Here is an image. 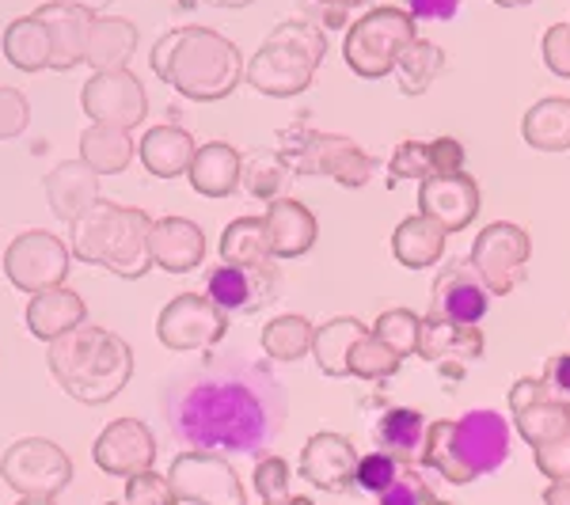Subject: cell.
I'll use <instances>...</instances> for the list:
<instances>
[{
    "label": "cell",
    "mask_w": 570,
    "mask_h": 505,
    "mask_svg": "<svg viewBox=\"0 0 570 505\" xmlns=\"http://www.w3.org/2000/svg\"><path fill=\"white\" fill-rule=\"evenodd\" d=\"M441 69H445V53H441V46L415 39L407 50L400 53V61H395L392 72H395V80H400L403 96H422V91H430V85L438 80Z\"/></svg>",
    "instance_id": "obj_39"
},
{
    "label": "cell",
    "mask_w": 570,
    "mask_h": 505,
    "mask_svg": "<svg viewBox=\"0 0 570 505\" xmlns=\"http://www.w3.org/2000/svg\"><path fill=\"white\" fill-rule=\"evenodd\" d=\"M510 410L518 418V434L532 448L570 434V403L551 396L544 376H521L510 388Z\"/></svg>",
    "instance_id": "obj_14"
},
{
    "label": "cell",
    "mask_w": 570,
    "mask_h": 505,
    "mask_svg": "<svg viewBox=\"0 0 570 505\" xmlns=\"http://www.w3.org/2000/svg\"><path fill=\"white\" fill-rule=\"evenodd\" d=\"M195 152H198L195 137L179 130V126H156V130L141 137V164L156 179L183 176L190 168V160H195Z\"/></svg>",
    "instance_id": "obj_30"
},
{
    "label": "cell",
    "mask_w": 570,
    "mask_h": 505,
    "mask_svg": "<svg viewBox=\"0 0 570 505\" xmlns=\"http://www.w3.org/2000/svg\"><path fill=\"white\" fill-rule=\"evenodd\" d=\"M532 244L529 232L513 220H494L472 244V270L480 274L483 289L491 297H505L525 281Z\"/></svg>",
    "instance_id": "obj_8"
},
{
    "label": "cell",
    "mask_w": 570,
    "mask_h": 505,
    "mask_svg": "<svg viewBox=\"0 0 570 505\" xmlns=\"http://www.w3.org/2000/svg\"><path fill=\"white\" fill-rule=\"evenodd\" d=\"M209 4H217V8H247V4H255V0H209Z\"/></svg>",
    "instance_id": "obj_55"
},
{
    "label": "cell",
    "mask_w": 570,
    "mask_h": 505,
    "mask_svg": "<svg viewBox=\"0 0 570 505\" xmlns=\"http://www.w3.org/2000/svg\"><path fill=\"white\" fill-rule=\"evenodd\" d=\"M461 0H407L411 20H453Z\"/></svg>",
    "instance_id": "obj_50"
},
{
    "label": "cell",
    "mask_w": 570,
    "mask_h": 505,
    "mask_svg": "<svg viewBox=\"0 0 570 505\" xmlns=\"http://www.w3.org/2000/svg\"><path fill=\"white\" fill-rule=\"evenodd\" d=\"M0 479L20 498H58L72 479V461L53 440L23 437L0 461Z\"/></svg>",
    "instance_id": "obj_9"
},
{
    "label": "cell",
    "mask_w": 570,
    "mask_h": 505,
    "mask_svg": "<svg viewBox=\"0 0 570 505\" xmlns=\"http://www.w3.org/2000/svg\"><path fill=\"white\" fill-rule=\"evenodd\" d=\"M126 505H179V498L164 475L141 472L126 479Z\"/></svg>",
    "instance_id": "obj_46"
},
{
    "label": "cell",
    "mask_w": 570,
    "mask_h": 505,
    "mask_svg": "<svg viewBox=\"0 0 570 505\" xmlns=\"http://www.w3.org/2000/svg\"><path fill=\"white\" fill-rule=\"evenodd\" d=\"M521 133L532 149L540 152H567L570 149V99L567 96H548L540 103L525 110Z\"/></svg>",
    "instance_id": "obj_32"
},
{
    "label": "cell",
    "mask_w": 570,
    "mask_h": 505,
    "mask_svg": "<svg viewBox=\"0 0 570 505\" xmlns=\"http://www.w3.org/2000/svg\"><path fill=\"white\" fill-rule=\"evenodd\" d=\"M228 330V311H220L209 297H198V293H183V297L171 300L168 308L160 311V324H156V335L168 350H209L225 338Z\"/></svg>",
    "instance_id": "obj_13"
},
{
    "label": "cell",
    "mask_w": 570,
    "mask_h": 505,
    "mask_svg": "<svg viewBox=\"0 0 570 505\" xmlns=\"http://www.w3.org/2000/svg\"><path fill=\"white\" fill-rule=\"evenodd\" d=\"M16 505H58V502H53V498H20Z\"/></svg>",
    "instance_id": "obj_57"
},
{
    "label": "cell",
    "mask_w": 570,
    "mask_h": 505,
    "mask_svg": "<svg viewBox=\"0 0 570 505\" xmlns=\"http://www.w3.org/2000/svg\"><path fill=\"white\" fill-rule=\"evenodd\" d=\"M445 236H449L445 228L422 214L400 220L392 232L395 263H403L407 270H426V266H434L441 255H445Z\"/></svg>",
    "instance_id": "obj_31"
},
{
    "label": "cell",
    "mask_w": 570,
    "mask_h": 505,
    "mask_svg": "<svg viewBox=\"0 0 570 505\" xmlns=\"http://www.w3.org/2000/svg\"><path fill=\"white\" fill-rule=\"evenodd\" d=\"M370 335L381 338V343L400 357H407V354H415V343H419V316L411 308H389L384 316H376Z\"/></svg>",
    "instance_id": "obj_43"
},
{
    "label": "cell",
    "mask_w": 570,
    "mask_h": 505,
    "mask_svg": "<svg viewBox=\"0 0 570 505\" xmlns=\"http://www.w3.org/2000/svg\"><path fill=\"white\" fill-rule=\"evenodd\" d=\"M327 8H354V4H362V0H324Z\"/></svg>",
    "instance_id": "obj_56"
},
{
    "label": "cell",
    "mask_w": 570,
    "mask_h": 505,
    "mask_svg": "<svg viewBox=\"0 0 570 505\" xmlns=\"http://www.w3.org/2000/svg\"><path fill=\"white\" fill-rule=\"evenodd\" d=\"M487 297L480 274L468 266H445L441 278L434 281V316L449 319V324H480L487 316Z\"/></svg>",
    "instance_id": "obj_25"
},
{
    "label": "cell",
    "mask_w": 570,
    "mask_h": 505,
    "mask_svg": "<svg viewBox=\"0 0 570 505\" xmlns=\"http://www.w3.org/2000/svg\"><path fill=\"white\" fill-rule=\"evenodd\" d=\"M464 171V145L456 137H434V141H403L395 145L389 164V182L403 179H430Z\"/></svg>",
    "instance_id": "obj_20"
},
{
    "label": "cell",
    "mask_w": 570,
    "mask_h": 505,
    "mask_svg": "<svg viewBox=\"0 0 570 505\" xmlns=\"http://www.w3.org/2000/svg\"><path fill=\"white\" fill-rule=\"evenodd\" d=\"M171 429L202 453H263L274 429V403L240 376L202 373L168 407Z\"/></svg>",
    "instance_id": "obj_1"
},
{
    "label": "cell",
    "mask_w": 570,
    "mask_h": 505,
    "mask_svg": "<svg viewBox=\"0 0 570 505\" xmlns=\"http://www.w3.org/2000/svg\"><path fill=\"white\" fill-rule=\"evenodd\" d=\"M544 505H570V479H556V483H548V491H544Z\"/></svg>",
    "instance_id": "obj_52"
},
{
    "label": "cell",
    "mask_w": 570,
    "mask_h": 505,
    "mask_svg": "<svg viewBox=\"0 0 570 505\" xmlns=\"http://www.w3.org/2000/svg\"><path fill=\"white\" fill-rule=\"evenodd\" d=\"M35 16L46 23V34H50V69H77L85 61V34L96 12L69 4V0H53V4H42Z\"/></svg>",
    "instance_id": "obj_22"
},
{
    "label": "cell",
    "mask_w": 570,
    "mask_h": 505,
    "mask_svg": "<svg viewBox=\"0 0 570 505\" xmlns=\"http://www.w3.org/2000/svg\"><path fill=\"white\" fill-rule=\"evenodd\" d=\"M400 362H403V357L395 350H389L381 338L365 335V338H357V343H354L346 369H351V376H357V380H389V376L400 373Z\"/></svg>",
    "instance_id": "obj_41"
},
{
    "label": "cell",
    "mask_w": 570,
    "mask_h": 505,
    "mask_svg": "<svg viewBox=\"0 0 570 505\" xmlns=\"http://www.w3.org/2000/svg\"><path fill=\"white\" fill-rule=\"evenodd\" d=\"M69 259L72 251L58 236L50 232H23L8 244L4 251V274L16 289L23 293H46V289H58L69 274Z\"/></svg>",
    "instance_id": "obj_11"
},
{
    "label": "cell",
    "mask_w": 570,
    "mask_h": 505,
    "mask_svg": "<svg viewBox=\"0 0 570 505\" xmlns=\"http://www.w3.org/2000/svg\"><path fill=\"white\" fill-rule=\"evenodd\" d=\"M376 445L400 464L422 461V445H426V418L411 407H392L376 422Z\"/></svg>",
    "instance_id": "obj_33"
},
{
    "label": "cell",
    "mask_w": 570,
    "mask_h": 505,
    "mask_svg": "<svg viewBox=\"0 0 570 505\" xmlns=\"http://www.w3.org/2000/svg\"><path fill=\"white\" fill-rule=\"evenodd\" d=\"M415 42V20L403 8H373L346 34V66H351L362 80H381L389 77L400 61V53Z\"/></svg>",
    "instance_id": "obj_6"
},
{
    "label": "cell",
    "mask_w": 570,
    "mask_h": 505,
    "mask_svg": "<svg viewBox=\"0 0 570 505\" xmlns=\"http://www.w3.org/2000/svg\"><path fill=\"white\" fill-rule=\"evenodd\" d=\"M430 505H449V502H438V498H434V502H430Z\"/></svg>",
    "instance_id": "obj_60"
},
{
    "label": "cell",
    "mask_w": 570,
    "mask_h": 505,
    "mask_svg": "<svg viewBox=\"0 0 570 505\" xmlns=\"http://www.w3.org/2000/svg\"><path fill=\"white\" fill-rule=\"evenodd\" d=\"M137 50V27L118 16H96L85 34V61L96 72H115L130 66Z\"/></svg>",
    "instance_id": "obj_28"
},
{
    "label": "cell",
    "mask_w": 570,
    "mask_h": 505,
    "mask_svg": "<svg viewBox=\"0 0 570 505\" xmlns=\"http://www.w3.org/2000/svg\"><path fill=\"white\" fill-rule=\"evenodd\" d=\"M168 483H171V491H176V498L190 505H244L247 502L240 475H236V467L220 453H202V448L179 453L176 461H171Z\"/></svg>",
    "instance_id": "obj_10"
},
{
    "label": "cell",
    "mask_w": 570,
    "mask_h": 505,
    "mask_svg": "<svg viewBox=\"0 0 570 505\" xmlns=\"http://www.w3.org/2000/svg\"><path fill=\"white\" fill-rule=\"evenodd\" d=\"M96 467L115 479H130V475H141L149 472L153 461H156V440H153V429L137 418H118L99 434L96 448Z\"/></svg>",
    "instance_id": "obj_15"
},
{
    "label": "cell",
    "mask_w": 570,
    "mask_h": 505,
    "mask_svg": "<svg viewBox=\"0 0 570 505\" xmlns=\"http://www.w3.org/2000/svg\"><path fill=\"white\" fill-rule=\"evenodd\" d=\"M4 58L20 72L50 69V34L39 16H20L4 31Z\"/></svg>",
    "instance_id": "obj_37"
},
{
    "label": "cell",
    "mask_w": 570,
    "mask_h": 505,
    "mask_svg": "<svg viewBox=\"0 0 570 505\" xmlns=\"http://www.w3.org/2000/svg\"><path fill=\"white\" fill-rule=\"evenodd\" d=\"M285 156H274V152H255L252 160L240 168V182L247 187V195L252 198H266V201H274L282 195V187H285Z\"/></svg>",
    "instance_id": "obj_42"
},
{
    "label": "cell",
    "mask_w": 570,
    "mask_h": 505,
    "mask_svg": "<svg viewBox=\"0 0 570 505\" xmlns=\"http://www.w3.org/2000/svg\"><path fill=\"white\" fill-rule=\"evenodd\" d=\"M255 491L266 502L289 498V467H285L282 456H263L259 467H255Z\"/></svg>",
    "instance_id": "obj_48"
},
{
    "label": "cell",
    "mask_w": 570,
    "mask_h": 505,
    "mask_svg": "<svg viewBox=\"0 0 570 505\" xmlns=\"http://www.w3.org/2000/svg\"><path fill=\"white\" fill-rule=\"evenodd\" d=\"M430 502H434V491H430L426 479L411 464H400V475L381 494V505H430Z\"/></svg>",
    "instance_id": "obj_45"
},
{
    "label": "cell",
    "mask_w": 570,
    "mask_h": 505,
    "mask_svg": "<svg viewBox=\"0 0 570 505\" xmlns=\"http://www.w3.org/2000/svg\"><path fill=\"white\" fill-rule=\"evenodd\" d=\"M220 259L228 266H263L271 263L263 217H236L220 236Z\"/></svg>",
    "instance_id": "obj_38"
},
{
    "label": "cell",
    "mask_w": 570,
    "mask_h": 505,
    "mask_svg": "<svg viewBox=\"0 0 570 505\" xmlns=\"http://www.w3.org/2000/svg\"><path fill=\"white\" fill-rule=\"evenodd\" d=\"M278 270L271 263L263 266H217L206 278V297L214 300L220 311H255L266 300L278 297Z\"/></svg>",
    "instance_id": "obj_16"
},
{
    "label": "cell",
    "mask_w": 570,
    "mask_h": 505,
    "mask_svg": "<svg viewBox=\"0 0 570 505\" xmlns=\"http://www.w3.org/2000/svg\"><path fill=\"white\" fill-rule=\"evenodd\" d=\"M544 380H548V384H556L559 392H567V396H570V354L551 357V362H548V373H544Z\"/></svg>",
    "instance_id": "obj_51"
},
{
    "label": "cell",
    "mask_w": 570,
    "mask_h": 505,
    "mask_svg": "<svg viewBox=\"0 0 570 505\" xmlns=\"http://www.w3.org/2000/svg\"><path fill=\"white\" fill-rule=\"evenodd\" d=\"M23 316H27V330H31L35 338H42V343H53V338L69 335V330H77L80 324H85L88 308H85V300H80L72 289L58 286V289L35 293Z\"/></svg>",
    "instance_id": "obj_27"
},
{
    "label": "cell",
    "mask_w": 570,
    "mask_h": 505,
    "mask_svg": "<svg viewBox=\"0 0 570 505\" xmlns=\"http://www.w3.org/2000/svg\"><path fill=\"white\" fill-rule=\"evenodd\" d=\"M483 330L480 324H449L441 316H419V343L415 354L422 362H434V365H449V362H475L483 354Z\"/></svg>",
    "instance_id": "obj_21"
},
{
    "label": "cell",
    "mask_w": 570,
    "mask_h": 505,
    "mask_svg": "<svg viewBox=\"0 0 570 505\" xmlns=\"http://www.w3.org/2000/svg\"><path fill=\"white\" fill-rule=\"evenodd\" d=\"M80 107L96 126H115V130H134L149 115V96L145 85L126 69L96 72L80 91Z\"/></svg>",
    "instance_id": "obj_12"
},
{
    "label": "cell",
    "mask_w": 570,
    "mask_h": 505,
    "mask_svg": "<svg viewBox=\"0 0 570 505\" xmlns=\"http://www.w3.org/2000/svg\"><path fill=\"white\" fill-rule=\"evenodd\" d=\"M365 335H370V330H365V324H357L354 316H335L331 324L316 327V335H312V354H316L320 369L327 376H351L346 362H351L354 343Z\"/></svg>",
    "instance_id": "obj_36"
},
{
    "label": "cell",
    "mask_w": 570,
    "mask_h": 505,
    "mask_svg": "<svg viewBox=\"0 0 570 505\" xmlns=\"http://www.w3.org/2000/svg\"><path fill=\"white\" fill-rule=\"evenodd\" d=\"M50 373L72 399L88 407H104L130 384L134 376V350L118 335L104 327L80 324L69 335L50 343Z\"/></svg>",
    "instance_id": "obj_2"
},
{
    "label": "cell",
    "mask_w": 570,
    "mask_h": 505,
    "mask_svg": "<svg viewBox=\"0 0 570 505\" xmlns=\"http://www.w3.org/2000/svg\"><path fill=\"white\" fill-rule=\"evenodd\" d=\"M354 467L357 453L351 437L343 434H316L308 437V445L301 448V475L320 486V491H351L354 486Z\"/></svg>",
    "instance_id": "obj_19"
},
{
    "label": "cell",
    "mask_w": 570,
    "mask_h": 505,
    "mask_svg": "<svg viewBox=\"0 0 570 505\" xmlns=\"http://www.w3.org/2000/svg\"><path fill=\"white\" fill-rule=\"evenodd\" d=\"M164 80L179 96L214 103V99L233 96L236 85L244 80V58L225 34L209 31V27H183V31H176Z\"/></svg>",
    "instance_id": "obj_5"
},
{
    "label": "cell",
    "mask_w": 570,
    "mask_h": 505,
    "mask_svg": "<svg viewBox=\"0 0 570 505\" xmlns=\"http://www.w3.org/2000/svg\"><path fill=\"white\" fill-rule=\"evenodd\" d=\"M395 475H400V461H392L389 453H370V456H357L354 486H362V491H370L381 498V494L392 486Z\"/></svg>",
    "instance_id": "obj_44"
},
{
    "label": "cell",
    "mask_w": 570,
    "mask_h": 505,
    "mask_svg": "<svg viewBox=\"0 0 570 505\" xmlns=\"http://www.w3.org/2000/svg\"><path fill=\"white\" fill-rule=\"evenodd\" d=\"M499 8H521V4H529V0H494Z\"/></svg>",
    "instance_id": "obj_59"
},
{
    "label": "cell",
    "mask_w": 570,
    "mask_h": 505,
    "mask_svg": "<svg viewBox=\"0 0 570 505\" xmlns=\"http://www.w3.org/2000/svg\"><path fill=\"white\" fill-rule=\"evenodd\" d=\"M282 156L289 168L301 176H327L343 187H365L370 182V156H365L351 137H331V133H285Z\"/></svg>",
    "instance_id": "obj_7"
},
{
    "label": "cell",
    "mask_w": 570,
    "mask_h": 505,
    "mask_svg": "<svg viewBox=\"0 0 570 505\" xmlns=\"http://www.w3.org/2000/svg\"><path fill=\"white\" fill-rule=\"evenodd\" d=\"M240 168H244V156L225 141H214V145H202L195 152L187 168V179L198 195L206 198H228L236 187H240Z\"/></svg>",
    "instance_id": "obj_29"
},
{
    "label": "cell",
    "mask_w": 570,
    "mask_h": 505,
    "mask_svg": "<svg viewBox=\"0 0 570 505\" xmlns=\"http://www.w3.org/2000/svg\"><path fill=\"white\" fill-rule=\"evenodd\" d=\"M324 20H327L331 27H343V23H346V8H327Z\"/></svg>",
    "instance_id": "obj_53"
},
{
    "label": "cell",
    "mask_w": 570,
    "mask_h": 505,
    "mask_svg": "<svg viewBox=\"0 0 570 505\" xmlns=\"http://www.w3.org/2000/svg\"><path fill=\"white\" fill-rule=\"evenodd\" d=\"M327 53V39L312 20H285L266 34V42L247 61L244 80L263 96L289 99L301 96L312 77H316L320 61Z\"/></svg>",
    "instance_id": "obj_4"
},
{
    "label": "cell",
    "mask_w": 570,
    "mask_h": 505,
    "mask_svg": "<svg viewBox=\"0 0 570 505\" xmlns=\"http://www.w3.org/2000/svg\"><path fill=\"white\" fill-rule=\"evenodd\" d=\"M266 505H312V498H282V502H266Z\"/></svg>",
    "instance_id": "obj_58"
},
{
    "label": "cell",
    "mask_w": 570,
    "mask_h": 505,
    "mask_svg": "<svg viewBox=\"0 0 570 505\" xmlns=\"http://www.w3.org/2000/svg\"><path fill=\"white\" fill-rule=\"evenodd\" d=\"M42 187H46V201H50V209L61 220H69V225L85 217L88 209L99 201V176L88 168L85 160L58 164L53 171H46Z\"/></svg>",
    "instance_id": "obj_26"
},
{
    "label": "cell",
    "mask_w": 570,
    "mask_h": 505,
    "mask_svg": "<svg viewBox=\"0 0 570 505\" xmlns=\"http://www.w3.org/2000/svg\"><path fill=\"white\" fill-rule=\"evenodd\" d=\"M422 464L434 467L445 483L468 486L475 479V472L468 467L461 445H456V422L453 418H438L426 426V445H422Z\"/></svg>",
    "instance_id": "obj_34"
},
{
    "label": "cell",
    "mask_w": 570,
    "mask_h": 505,
    "mask_svg": "<svg viewBox=\"0 0 570 505\" xmlns=\"http://www.w3.org/2000/svg\"><path fill=\"white\" fill-rule=\"evenodd\" d=\"M149 255L160 270L168 274H190L206 255V236L195 220L187 217H164L153 220L149 228Z\"/></svg>",
    "instance_id": "obj_23"
},
{
    "label": "cell",
    "mask_w": 570,
    "mask_h": 505,
    "mask_svg": "<svg viewBox=\"0 0 570 505\" xmlns=\"http://www.w3.org/2000/svg\"><path fill=\"white\" fill-rule=\"evenodd\" d=\"M312 335H316V327L305 316H278L263 327V350L274 362H301L305 354H312Z\"/></svg>",
    "instance_id": "obj_40"
},
{
    "label": "cell",
    "mask_w": 570,
    "mask_h": 505,
    "mask_svg": "<svg viewBox=\"0 0 570 505\" xmlns=\"http://www.w3.org/2000/svg\"><path fill=\"white\" fill-rule=\"evenodd\" d=\"M31 122V103L20 88H0V141L20 137Z\"/></svg>",
    "instance_id": "obj_47"
},
{
    "label": "cell",
    "mask_w": 570,
    "mask_h": 505,
    "mask_svg": "<svg viewBox=\"0 0 570 505\" xmlns=\"http://www.w3.org/2000/svg\"><path fill=\"white\" fill-rule=\"evenodd\" d=\"M149 228V214L99 198L85 217L72 220V255L80 263L107 266L118 278H141L153 266Z\"/></svg>",
    "instance_id": "obj_3"
},
{
    "label": "cell",
    "mask_w": 570,
    "mask_h": 505,
    "mask_svg": "<svg viewBox=\"0 0 570 505\" xmlns=\"http://www.w3.org/2000/svg\"><path fill=\"white\" fill-rule=\"evenodd\" d=\"M69 4H77V8H88V12H99V8H107L110 0H69Z\"/></svg>",
    "instance_id": "obj_54"
},
{
    "label": "cell",
    "mask_w": 570,
    "mask_h": 505,
    "mask_svg": "<svg viewBox=\"0 0 570 505\" xmlns=\"http://www.w3.org/2000/svg\"><path fill=\"white\" fill-rule=\"evenodd\" d=\"M419 214L441 225L445 232H461L480 214V187L472 176L453 171V176H430L419 187Z\"/></svg>",
    "instance_id": "obj_17"
},
{
    "label": "cell",
    "mask_w": 570,
    "mask_h": 505,
    "mask_svg": "<svg viewBox=\"0 0 570 505\" xmlns=\"http://www.w3.org/2000/svg\"><path fill=\"white\" fill-rule=\"evenodd\" d=\"M540 50H544V66L556 72V77L570 80V23L548 27L544 39H540Z\"/></svg>",
    "instance_id": "obj_49"
},
{
    "label": "cell",
    "mask_w": 570,
    "mask_h": 505,
    "mask_svg": "<svg viewBox=\"0 0 570 505\" xmlns=\"http://www.w3.org/2000/svg\"><path fill=\"white\" fill-rule=\"evenodd\" d=\"M266 244H271V259H297L316 244V217L305 201L297 198H274L266 206Z\"/></svg>",
    "instance_id": "obj_24"
},
{
    "label": "cell",
    "mask_w": 570,
    "mask_h": 505,
    "mask_svg": "<svg viewBox=\"0 0 570 505\" xmlns=\"http://www.w3.org/2000/svg\"><path fill=\"white\" fill-rule=\"evenodd\" d=\"M456 445H461L468 467L480 475H491L494 467L505 464L510 456V426L494 410H468L464 418H456Z\"/></svg>",
    "instance_id": "obj_18"
},
{
    "label": "cell",
    "mask_w": 570,
    "mask_h": 505,
    "mask_svg": "<svg viewBox=\"0 0 570 505\" xmlns=\"http://www.w3.org/2000/svg\"><path fill=\"white\" fill-rule=\"evenodd\" d=\"M80 160H85L96 176H122L134 160L130 130H115V126L91 122L85 137H80Z\"/></svg>",
    "instance_id": "obj_35"
}]
</instances>
